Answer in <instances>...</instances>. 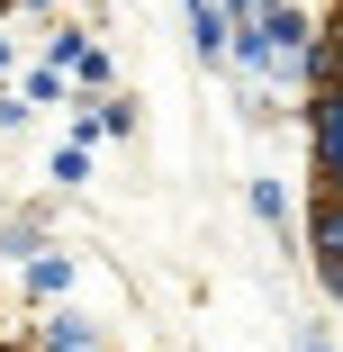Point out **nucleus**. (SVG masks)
<instances>
[{
  "label": "nucleus",
  "instance_id": "obj_1",
  "mask_svg": "<svg viewBox=\"0 0 343 352\" xmlns=\"http://www.w3.org/2000/svg\"><path fill=\"white\" fill-rule=\"evenodd\" d=\"M91 334H100L91 316H54V325H45V352H100Z\"/></svg>",
  "mask_w": 343,
  "mask_h": 352
}]
</instances>
